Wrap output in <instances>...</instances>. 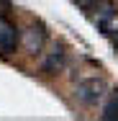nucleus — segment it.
<instances>
[{
	"label": "nucleus",
	"mask_w": 118,
	"mask_h": 121,
	"mask_svg": "<svg viewBox=\"0 0 118 121\" xmlns=\"http://www.w3.org/2000/svg\"><path fill=\"white\" fill-rule=\"evenodd\" d=\"M74 95L80 98L85 106H95L98 100H103L105 95V85L100 77H87V80H80L77 82V93Z\"/></svg>",
	"instance_id": "nucleus-1"
},
{
	"label": "nucleus",
	"mask_w": 118,
	"mask_h": 121,
	"mask_svg": "<svg viewBox=\"0 0 118 121\" xmlns=\"http://www.w3.org/2000/svg\"><path fill=\"white\" fill-rule=\"evenodd\" d=\"M16 47H18V28H16V23H10L0 13V52L3 54H13Z\"/></svg>",
	"instance_id": "nucleus-2"
},
{
	"label": "nucleus",
	"mask_w": 118,
	"mask_h": 121,
	"mask_svg": "<svg viewBox=\"0 0 118 121\" xmlns=\"http://www.w3.org/2000/svg\"><path fill=\"white\" fill-rule=\"evenodd\" d=\"M44 31L39 28V26H31V28H26L23 31V47L31 52V54H36V52H41V47H44Z\"/></svg>",
	"instance_id": "nucleus-3"
},
{
	"label": "nucleus",
	"mask_w": 118,
	"mask_h": 121,
	"mask_svg": "<svg viewBox=\"0 0 118 121\" xmlns=\"http://www.w3.org/2000/svg\"><path fill=\"white\" fill-rule=\"evenodd\" d=\"M62 65H64V49H59V47H57L54 52H51V54H49V59L44 62V72L54 75L57 70H59V67H62Z\"/></svg>",
	"instance_id": "nucleus-4"
},
{
	"label": "nucleus",
	"mask_w": 118,
	"mask_h": 121,
	"mask_svg": "<svg viewBox=\"0 0 118 121\" xmlns=\"http://www.w3.org/2000/svg\"><path fill=\"white\" fill-rule=\"evenodd\" d=\"M103 119H108V121L118 119V90L110 95V100L105 103V108H103Z\"/></svg>",
	"instance_id": "nucleus-5"
},
{
	"label": "nucleus",
	"mask_w": 118,
	"mask_h": 121,
	"mask_svg": "<svg viewBox=\"0 0 118 121\" xmlns=\"http://www.w3.org/2000/svg\"><path fill=\"white\" fill-rule=\"evenodd\" d=\"M0 8H3V13H8L13 5H10V0H0Z\"/></svg>",
	"instance_id": "nucleus-6"
},
{
	"label": "nucleus",
	"mask_w": 118,
	"mask_h": 121,
	"mask_svg": "<svg viewBox=\"0 0 118 121\" xmlns=\"http://www.w3.org/2000/svg\"><path fill=\"white\" fill-rule=\"evenodd\" d=\"M110 36H113V44L118 47V28H116V31H110Z\"/></svg>",
	"instance_id": "nucleus-7"
}]
</instances>
